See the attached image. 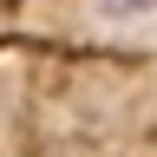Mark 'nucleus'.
<instances>
[{"label":"nucleus","instance_id":"1","mask_svg":"<svg viewBox=\"0 0 157 157\" xmlns=\"http://www.w3.org/2000/svg\"><path fill=\"white\" fill-rule=\"evenodd\" d=\"M98 7H105V13H151L157 0H98Z\"/></svg>","mask_w":157,"mask_h":157}]
</instances>
